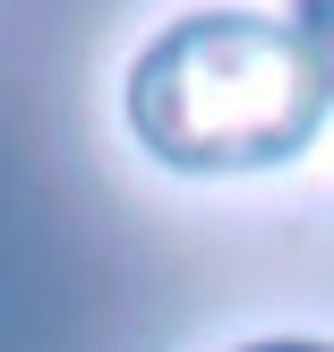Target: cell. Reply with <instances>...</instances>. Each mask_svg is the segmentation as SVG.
Instances as JSON below:
<instances>
[{"mask_svg": "<svg viewBox=\"0 0 334 352\" xmlns=\"http://www.w3.org/2000/svg\"><path fill=\"white\" fill-rule=\"evenodd\" d=\"M249 352H326V344H249Z\"/></svg>", "mask_w": 334, "mask_h": 352, "instance_id": "7a4b0ae2", "label": "cell"}, {"mask_svg": "<svg viewBox=\"0 0 334 352\" xmlns=\"http://www.w3.org/2000/svg\"><path fill=\"white\" fill-rule=\"evenodd\" d=\"M129 129L180 172L283 164L326 129V43L249 9H198L137 52Z\"/></svg>", "mask_w": 334, "mask_h": 352, "instance_id": "6da1fadb", "label": "cell"}]
</instances>
